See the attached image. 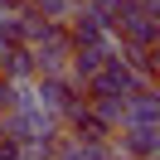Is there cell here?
I'll return each instance as SVG.
<instances>
[{"label": "cell", "mask_w": 160, "mask_h": 160, "mask_svg": "<svg viewBox=\"0 0 160 160\" xmlns=\"http://www.w3.org/2000/svg\"><path fill=\"white\" fill-rule=\"evenodd\" d=\"M121 126H160V92L141 82L126 102H121Z\"/></svg>", "instance_id": "cell-5"}, {"label": "cell", "mask_w": 160, "mask_h": 160, "mask_svg": "<svg viewBox=\"0 0 160 160\" xmlns=\"http://www.w3.org/2000/svg\"><path fill=\"white\" fill-rule=\"evenodd\" d=\"M29 10L34 15H39V20H49V24H63V20H68V0H29Z\"/></svg>", "instance_id": "cell-8"}, {"label": "cell", "mask_w": 160, "mask_h": 160, "mask_svg": "<svg viewBox=\"0 0 160 160\" xmlns=\"http://www.w3.org/2000/svg\"><path fill=\"white\" fill-rule=\"evenodd\" d=\"M68 10H88V0H68Z\"/></svg>", "instance_id": "cell-9"}, {"label": "cell", "mask_w": 160, "mask_h": 160, "mask_svg": "<svg viewBox=\"0 0 160 160\" xmlns=\"http://www.w3.org/2000/svg\"><path fill=\"white\" fill-rule=\"evenodd\" d=\"M112 49H117V44H97V49H73V58H68V78H73V82H88L92 73H97L102 63L112 58Z\"/></svg>", "instance_id": "cell-7"}, {"label": "cell", "mask_w": 160, "mask_h": 160, "mask_svg": "<svg viewBox=\"0 0 160 160\" xmlns=\"http://www.w3.org/2000/svg\"><path fill=\"white\" fill-rule=\"evenodd\" d=\"M121 136L112 141L117 160H155L160 155V126H117Z\"/></svg>", "instance_id": "cell-4"}, {"label": "cell", "mask_w": 160, "mask_h": 160, "mask_svg": "<svg viewBox=\"0 0 160 160\" xmlns=\"http://www.w3.org/2000/svg\"><path fill=\"white\" fill-rule=\"evenodd\" d=\"M49 160H117V155H112V141H107V146H88V141H73L68 131H58Z\"/></svg>", "instance_id": "cell-6"}, {"label": "cell", "mask_w": 160, "mask_h": 160, "mask_svg": "<svg viewBox=\"0 0 160 160\" xmlns=\"http://www.w3.org/2000/svg\"><path fill=\"white\" fill-rule=\"evenodd\" d=\"M112 44H131V49H155L160 39V20L146 10H136V5H121V15L112 20Z\"/></svg>", "instance_id": "cell-1"}, {"label": "cell", "mask_w": 160, "mask_h": 160, "mask_svg": "<svg viewBox=\"0 0 160 160\" xmlns=\"http://www.w3.org/2000/svg\"><path fill=\"white\" fill-rule=\"evenodd\" d=\"M78 102H82V92H78V82H73L68 73H58V78H34V107L49 112V117H58V126H63V117H68Z\"/></svg>", "instance_id": "cell-3"}, {"label": "cell", "mask_w": 160, "mask_h": 160, "mask_svg": "<svg viewBox=\"0 0 160 160\" xmlns=\"http://www.w3.org/2000/svg\"><path fill=\"white\" fill-rule=\"evenodd\" d=\"M82 88H88V97H117V102H126L131 92L141 88V78H136V73H131L126 63L117 58V49H112V58L102 63V68L92 73L88 82H82Z\"/></svg>", "instance_id": "cell-2"}]
</instances>
